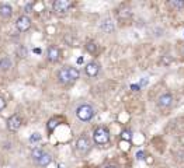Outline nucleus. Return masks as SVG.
<instances>
[{
  "label": "nucleus",
  "mask_w": 184,
  "mask_h": 168,
  "mask_svg": "<svg viewBox=\"0 0 184 168\" xmlns=\"http://www.w3.org/2000/svg\"><path fill=\"white\" fill-rule=\"evenodd\" d=\"M70 7V2L69 0H56L54 3V10L58 13H66Z\"/></svg>",
  "instance_id": "obj_8"
},
{
  "label": "nucleus",
  "mask_w": 184,
  "mask_h": 168,
  "mask_svg": "<svg viewBox=\"0 0 184 168\" xmlns=\"http://www.w3.org/2000/svg\"><path fill=\"white\" fill-rule=\"evenodd\" d=\"M56 126H58V120H56V119H51V120L48 122V130L52 132L55 128H56Z\"/></svg>",
  "instance_id": "obj_20"
},
{
  "label": "nucleus",
  "mask_w": 184,
  "mask_h": 168,
  "mask_svg": "<svg viewBox=\"0 0 184 168\" xmlns=\"http://www.w3.org/2000/svg\"><path fill=\"white\" fill-rule=\"evenodd\" d=\"M93 139L97 144H107L110 142V132L104 126H99L93 133Z\"/></svg>",
  "instance_id": "obj_2"
},
{
  "label": "nucleus",
  "mask_w": 184,
  "mask_h": 168,
  "mask_svg": "<svg viewBox=\"0 0 184 168\" xmlns=\"http://www.w3.org/2000/svg\"><path fill=\"white\" fill-rule=\"evenodd\" d=\"M42 154H44V150L42 148H34V150H32V153H31V156H32V158L35 160V161H38V160L41 158V157H42Z\"/></svg>",
  "instance_id": "obj_16"
},
{
  "label": "nucleus",
  "mask_w": 184,
  "mask_h": 168,
  "mask_svg": "<svg viewBox=\"0 0 184 168\" xmlns=\"http://www.w3.org/2000/svg\"><path fill=\"white\" fill-rule=\"evenodd\" d=\"M136 160H145V153L143 151H138V153H136Z\"/></svg>",
  "instance_id": "obj_23"
},
{
  "label": "nucleus",
  "mask_w": 184,
  "mask_h": 168,
  "mask_svg": "<svg viewBox=\"0 0 184 168\" xmlns=\"http://www.w3.org/2000/svg\"><path fill=\"white\" fill-rule=\"evenodd\" d=\"M131 88H132L133 91H139V90H141V86H138V84H132V86H131Z\"/></svg>",
  "instance_id": "obj_25"
},
{
  "label": "nucleus",
  "mask_w": 184,
  "mask_h": 168,
  "mask_svg": "<svg viewBox=\"0 0 184 168\" xmlns=\"http://www.w3.org/2000/svg\"><path fill=\"white\" fill-rule=\"evenodd\" d=\"M17 53H18V56L20 58H26L27 56V49H26V46H20L17 49Z\"/></svg>",
  "instance_id": "obj_21"
},
{
  "label": "nucleus",
  "mask_w": 184,
  "mask_h": 168,
  "mask_svg": "<svg viewBox=\"0 0 184 168\" xmlns=\"http://www.w3.org/2000/svg\"><path fill=\"white\" fill-rule=\"evenodd\" d=\"M58 78H59V81L62 84H69L72 83V78H70V74H69L68 72V67H65V69L59 70V73H58Z\"/></svg>",
  "instance_id": "obj_9"
},
{
  "label": "nucleus",
  "mask_w": 184,
  "mask_h": 168,
  "mask_svg": "<svg viewBox=\"0 0 184 168\" xmlns=\"http://www.w3.org/2000/svg\"><path fill=\"white\" fill-rule=\"evenodd\" d=\"M86 49H87L90 53H94L97 50V46H96V44H93V42H87V45H86Z\"/></svg>",
  "instance_id": "obj_19"
},
{
  "label": "nucleus",
  "mask_w": 184,
  "mask_h": 168,
  "mask_svg": "<svg viewBox=\"0 0 184 168\" xmlns=\"http://www.w3.org/2000/svg\"><path fill=\"white\" fill-rule=\"evenodd\" d=\"M173 101H174V98H173V95L170 94V92L162 94L160 97L157 98V106H159V108H162V109L169 108V106L173 104Z\"/></svg>",
  "instance_id": "obj_4"
},
{
  "label": "nucleus",
  "mask_w": 184,
  "mask_h": 168,
  "mask_svg": "<svg viewBox=\"0 0 184 168\" xmlns=\"http://www.w3.org/2000/svg\"><path fill=\"white\" fill-rule=\"evenodd\" d=\"M76 148L80 154H87L90 150V140L86 136H80L76 142Z\"/></svg>",
  "instance_id": "obj_3"
},
{
  "label": "nucleus",
  "mask_w": 184,
  "mask_h": 168,
  "mask_svg": "<svg viewBox=\"0 0 184 168\" xmlns=\"http://www.w3.org/2000/svg\"><path fill=\"white\" fill-rule=\"evenodd\" d=\"M52 161V156L49 153H46V151H44V154H42V157H41L40 160H38V164L40 165H42V167H45V165H48L49 162Z\"/></svg>",
  "instance_id": "obj_13"
},
{
  "label": "nucleus",
  "mask_w": 184,
  "mask_h": 168,
  "mask_svg": "<svg viewBox=\"0 0 184 168\" xmlns=\"http://www.w3.org/2000/svg\"><path fill=\"white\" fill-rule=\"evenodd\" d=\"M101 30L105 31V32H111V31L114 30V22L111 21V20H104V21L101 22Z\"/></svg>",
  "instance_id": "obj_14"
},
{
  "label": "nucleus",
  "mask_w": 184,
  "mask_h": 168,
  "mask_svg": "<svg viewBox=\"0 0 184 168\" xmlns=\"http://www.w3.org/2000/svg\"><path fill=\"white\" fill-rule=\"evenodd\" d=\"M6 108V101H4L3 97H0V111Z\"/></svg>",
  "instance_id": "obj_24"
},
{
  "label": "nucleus",
  "mask_w": 184,
  "mask_h": 168,
  "mask_svg": "<svg viewBox=\"0 0 184 168\" xmlns=\"http://www.w3.org/2000/svg\"><path fill=\"white\" fill-rule=\"evenodd\" d=\"M85 72L89 77H96V76L100 73V64L96 63V62H90V63L86 64Z\"/></svg>",
  "instance_id": "obj_7"
},
{
  "label": "nucleus",
  "mask_w": 184,
  "mask_h": 168,
  "mask_svg": "<svg viewBox=\"0 0 184 168\" xmlns=\"http://www.w3.org/2000/svg\"><path fill=\"white\" fill-rule=\"evenodd\" d=\"M16 27H17L18 31H21V32H26V31H28L30 27H31V20H30L27 16L18 17L17 21H16Z\"/></svg>",
  "instance_id": "obj_5"
},
{
  "label": "nucleus",
  "mask_w": 184,
  "mask_h": 168,
  "mask_svg": "<svg viewBox=\"0 0 184 168\" xmlns=\"http://www.w3.org/2000/svg\"><path fill=\"white\" fill-rule=\"evenodd\" d=\"M68 72H69V74H70V78H72V81H75V80H77V78H79V76H80V72L76 69V67H72V66H69V67H68Z\"/></svg>",
  "instance_id": "obj_15"
},
{
  "label": "nucleus",
  "mask_w": 184,
  "mask_h": 168,
  "mask_svg": "<svg viewBox=\"0 0 184 168\" xmlns=\"http://www.w3.org/2000/svg\"><path fill=\"white\" fill-rule=\"evenodd\" d=\"M152 161H153L152 158H146V162H148V164H150V162H152Z\"/></svg>",
  "instance_id": "obj_29"
},
{
  "label": "nucleus",
  "mask_w": 184,
  "mask_h": 168,
  "mask_svg": "<svg viewBox=\"0 0 184 168\" xmlns=\"http://www.w3.org/2000/svg\"><path fill=\"white\" fill-rule=\"evenodd\" d=\"M181 55L184 56V48H183V49H181Z\"/></svg>",
  "instance_id": "obj_31"
},
{
  "label": "nucleus",
  "mask_w": 184,
  "mask_h": 168,
  "mask_svg": "<svg viewBox=\"0 0 184 168\" xmlns=\"http://www.w3.org/2000/svg\"><path fill=\"white\" fill-rule=\"evenodd\" d=\"M7 128H9V130H12V132L18 130V129L21 128V118L18 116L17 114L10 116L9 120H7Z\"/></svg>",
  "instance_id": "obj_6"
},
{
  "label": "nucleus",
  "mask_w": 184,
  "mask_h": 168,
  "mask_svg": "<svg viewBox=\"0 0 184 168\" xmlns=\"http://www.w3.org/2000/svg\"><path fill=\"white\" fill-rule=\"evenodd\" d=\"M121 137H122V140H127V142H129V140L132 139V134H131L129 130H122Z\"/></svg>",
  "instance_id": "obj_18"
},
{
  "label": "nucleus",
  "mask_w": 184,
  "mask_h": 168,
  "mask_svg": "<svg viewBox=\"0 0 184 168\" xmlns=\"http://www.w3.org/2000/svg\"><path fill=\"white\" fill-rule=\"evenodd\" d=\"M170 60H172V59L169 58V55H166V56H164V59H163V63L167 64V63H170Z\"/></svg>",
  "instance_id": "obj_26"
},
{
  "label": "nucleus",
  "mask_w": 184,
  "mask_h": 168,
  "mask_svg": "<svg viewBox=\"0 0 184 168\" xmlns=\"http://www.w3.org/2000/svg\"><path fill=\"white\" fill-rule=\"evenodd\" d=\"M76 116L79 118L80 120H83V122H89V120L94 116L93 106L89 105V104H83V105H80L79 108L76 109Z\"/></svg>",
  "instance_id": "obj_1"
},
{
  "label": "nucleus",
  "mask_w": 184,
  "mask_h": 168,
  "mask_svg": "<svg viewBox=\"0 0 184 168\" xmlns=\"http://www.w3.org/2000/svg\"><path fill=\"white\" fill-rule=\"evenodd\" d=\"M46 56H48V60L49 62H58V59H59L61 56V52L58 48L55 46H51L48 49V52H46Z\"/></svg>",
  "instance_id": "obj_10"
},
{
  "label": "nucleus",
  "mask_w": 184,
  "mask_h": 168,
  "mask_svg": "<svg viewBox=\"0 0 184 168\" xmlns=\"http://www.w3.org/2000/svg\"><path fill=\"white\" fill-rule=\"evenodd\" d=\"M77 63H83V58H79V59H77Z\"/></svg>",
  "instance_id": "obj_28"
},
{
  "label": "nucleus",
  "mask_w": 184,
  "mask_h": 168,
  "mask_svg": "<svg viewBox=\"0 0 184 168\" xmlns=\"http://www.w3.org/2000/svg\"><path fill=\"white\" fill-rule=\"evenodd\" d=\"M12 66H13V62L10 58L3 56V58L0 59V69L2 70H9V69H12Z\"/></svg>",
  "instance_id": "obj_12"
},
{
  "label": "nucleus",
  "mask_w": 184,
  "mask_h": 168,
  "mask_svg": "<svg viewBox=\"0 0 184 168\" xmlns=\"http://www.w3.org/2000/svg\"><path fill=\"white\" fill-rule=\"evenodd\" d=\"M38 140H41V134L40 133H32L31 137H30V142H38Z\"/></svg>",
  "instance_id": "obj_22"
},
{
  "label": "nucleus",
  "mask_w": 184,
  "mask_h": 168,
  "mask_svg": "<svg viewBox=\"0 0 184 168\" xmlns=\"http://www.w3.org/2000/svg\"><path fill=\"white\" fill-rule=\"evenodd\" d=\"M169 4L172 7H176V8H183L184 7V0H170Z\"/></svg>",
  "instance_id": "obj_17"
},
{
  "label": "nucleus",
  "mask_w": 184,
  "mask_h": 168,
  "mask_svg": "<svg viewBox=\"0 0 184 168\" xmlns=\"http://www.w3.org/2000/svg\"><path fill=\"white\" fill-rule=\"evenodd\" d=\"M31 7H32V4H31V3H30V4H27V7H26L27 13H30V10H31Z\"/></svg>",
  "instance_id": "obj_27"
},
{
  "label": "nucleus",
  "mask_w": 184,
  "mask_h": 168,
  "mask_svg": "<svg viewBox=\"0 0 184 168\" xmlns=\"http://www.w3.org/2000/svg\"><path fill=\"white\" fill-rule=\"evenodd\" d=\"M13 14V8L10 4H0V16L3 17V18H10Z\"/></svg>",
  "instance_id": "obj_11"
},
{
  "label": "nucleus",
  "mask_w": 184,
  "mask_h": 168,
  "mask_svg": "<svg viewBox=\"0 0 184 168\" xmlns=\"http://www.w3.org/2000/svg\"><path fill=\"white\" fill-rule=\"evenodd\" d=\"M104 168H117L115 165H107V167H104Z\"/></svg>",
  "instance_id": "obj_30"
}]
</instances>
